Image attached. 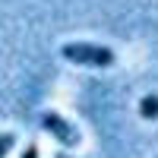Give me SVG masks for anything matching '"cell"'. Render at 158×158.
Wrapping results in <instances>:
<instances>
[{"label":"cell","instance_id":"obj_1","mask_svg":"<svg viewBox=\"0 0 158 158\" xmlns=\"http://www.w3.org/2000/svg\"><path fill=\"white\" fill-rule=\"evenodd\" d=\"M60 54L73 60V63H85V67H111L114 63V51L111 48H104V44H63L60 48Z\"/></svg>","mask_w":158,"mask_h":158},{"label":"cell","instance_id":"obj_2","mask_svg":"<svg viewBox=\"0 0 158 158\" xmlns=\"http://www.w3.org/2000/svg\"><path fill=\"white\" fill-rule=\"evenodd\" d=\"M41 127H44L54 139H60L63 146H70V149H73V146H79V133L73 130V123H70V120H63L60 114L44 111V114H41Z\"/></svg>","mask_w":158,"mask_h":158},{"label":"cell","instance_id":"obj_3","mask_svg":"<svg viewBox=\"0 0 158 158\" xmlns=\"http://www.w3.org/2000/svg\"><path fill=\"white\" fill-rule=\"evenodd\" d=\"M139 114L146 120H158V95H146L139 101Z\"/></svg>","mask_w":158,"mask_h":158},{"label":"cell","instance_id":"obj_4","mask_svg":"<svg viewBox=\"0 0 158 158\" xmlns=\"http://www.w3.org/2000/svg\"><path fill=\"white\" fill-rule=\"evenodd\" d=\"M16 146V133H0V158Z\"/></svg>","mask_w":158,"mask_h":158},{"label":"cell","instance_id":"obj_5","mask_svg":"<svg viewBox=\"0 0 158 158\" xmlns=\"http://www.w3.org/2000/svg\"><path fill=\"white\" fill-rule=\"evenodd\" d=\"M22 158H38V146H29V149L22 152Z\"/></svg>","mask_w":158,"mask_h":158}]
</instances>
